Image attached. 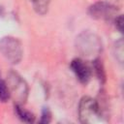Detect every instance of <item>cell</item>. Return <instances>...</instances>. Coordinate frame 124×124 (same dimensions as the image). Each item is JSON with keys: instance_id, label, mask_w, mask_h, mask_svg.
I'll return each instance as SVG.
<instances>
[{"instance_id": "10", "label": "cell", "mask_w": 124, "mask_h": 124, "mask_svg": "<svg viewBox=\"0 0 124 124\" xmlns=\"http://www.w3.org/2000/svg\"><path fill=\"white\" fill-rule=\"evenodd\" d=\"M9 98H10L9 88L7 86L6 81L4 79H2L1 78V76H0V101L6 102Z\"/></svg>"}, {"instance_id": "5", "label": "cell", "mask_w": 124, "mask_h": 124, "mask_svg": "<svg viewBox=\"0 0 124 124\" xmlns=\"http://www.w3.org/2000/svg\"><path fill=\"white\" fill-rule=\"evenodd\" d=\"M88 13L92 18L110 21L118 16V9L107 2H97L89 7Z\"/></svg>"}, {"instance_id": "4", "label": "cell", "mask_w": 124, "mask_h": 124, "mask_svg": "<svg viewBox=\"0 0 124 124\" xmlns=\"http://www.w3.org/2000/svg\"><path fill=\"white\" fill-rule=\"evenodd\" d=\"M0 51L12 64H17L22 58V46L20 42L11 36L3 37L0 40Z\"/></svg>"}, {"instance_id": "13", "label": "cell", "mask_w": 124, "mask_h": 124, "mask_svg": "<svg viewBox=\"0 0 124 124\" xmlns=\"http://www.w3.org/2000/svg\"><path fill=\"white\" fill-rule=\"evenodd\" d=\"M114 22H115V26L116 28L118 29V31L122 32L123 31V16L121 15H118L115 19H114Z\"/></svg>"}, {"instance_id": "9", "label": "cell", "mask_w": 124, "mask_h": 124, "mask_svg": "<svg viewBox=\"0 0 124 124\" xmlns=\"http://www.w3.org/2000/svg\"><path fill=\"white\" fill-rule=\"evenodd\" d=\"M92 62H93L92 63V70L94 71V73L97 76V78H99V80L104 82L105 78H106V75H105L104 67H103V64H102L101 60L99 58H95Z\"/></svg>"}, {"instance_id": "8", "label": "cell", "mask_w": 124, "mask_h": 124, "mask_svg": "<svg viewBox=\"0 0 124 124\" xmlns=\"http://www.w3.org/2000/svg\"><path fill=\"white\" fill-rule=\"evenodd\" d=\"M35 12L39 15L46 14L49 6V0H30Z\"/></svg>"}, {"instance_id": "2", "label": "cell", "mask_w": 124, "mask_h": 124, "mask_svg": "<svg viewBox=\"0 0 124 124\" xmlns=\"http://www.w3.org/2000/svg\"><path fill=\"white\" fill-rule=\"evenodd\" d=\"M76 47L82 56H95L102 50V42L95 34L82 32L76 39Z\"/></svg>"}, {"instance_id": "1", "label": "cell", "mask_w": 124, "mask_h": 124, "mask_svg": "<svg viewBox=\"0 0 124 124\" xmlns=\"http://www.w3.org/2000/svg\"><path fill=\"white\" fill-rule=\"evenodd\" d=\"M78 116L81 123L93 124L102 121L103 112L99 102L91 97L81 98L78 104Z\"/></svg>"}, {"instance_id": "14", "label": "cell", "mask_w": 124, "mask_h": 124, "mask_svg": "<svg viewBox=\"0 0 124 124\" xmlns=\"http://www.w3.org/2000/svg\"><path fill=\"white\" fill-rule=\"evenodd\" d=\"M2 12H3V10H2V8H1V7H0V15H1V14H2Z\"/></svg>"}, {"instance_id": "7", "label": "cell", "mask_w": 124, "mask_h": 124, "mask_svg": "<svg viewBox=\"0 0 124 124\" xmlns=\"http://www.w3.org/2000/svg\"><path fill=\"white\" fill-rule=\"evenodd\" d=\"M15 108H16V115L18 116V118L20 120H22L23 122H26V123L34 122L35 116L33 115V113H31L30 111L23 108L21 105H16Z\"/></svg>"}, {"instance_id": "11", "label": "cell", "mask_w": 124, "mask_h": 124, "mask_svg": "<svg viewBox=\"0 0 124 124\" xmlns=\"http://www.w3.org/2000/svg\"><path fill=\"white\" fill-rule=\"evenodd\" d=\"M115 53H116V58L121 63L123 61V41L122 40H119L118 42H116V45H115Z\"/></svg>"}, {"instance_id": "3", "label": "cell", "mask_w": 124, "mask_h": 124, "mask_svg": "<svg viewBox=\"0 0 124 124\" xmlns=\"http://www.w3.org/2000/svg\"><path fill=\"white\" fill-rule=\"evenodd\" d=\"M7 86L9 88L10 97L14 98L16 105H23L27 99L28 86L25 80L16 73L10 72L7 77Z\"/></svg>"}, {"instance_id": "6", "label": "cell", "mask_w": 124, "mask_h": 124, "mask_svg": "<svg viewBox=\"0 0 124 124\" xmlns=\"http://www.w3.org/2000/svg\"><path fill=\"white\" fill-rule=\"evenodd\" d=\"M71 69L81 83H87L92 75V68L80 58H75L71 62Z\"/></svg>"}, {"instance_id": "12", "label": "cell", "mask_w": 124, "mask_h": 124, "mask_svg": "<svg viewBox=\"0 0 124 124\" xmlns=\"http://www.w3.org/2000/svg\"><path fill=\"white\" fill-rule=\"evenodd\" d=\"M51 120V113L50 111L48 110V108H45L43 109V112H42V117H41V120H40V123H43V124H46V123H49Z\"/></svg>"}]
</instances>
